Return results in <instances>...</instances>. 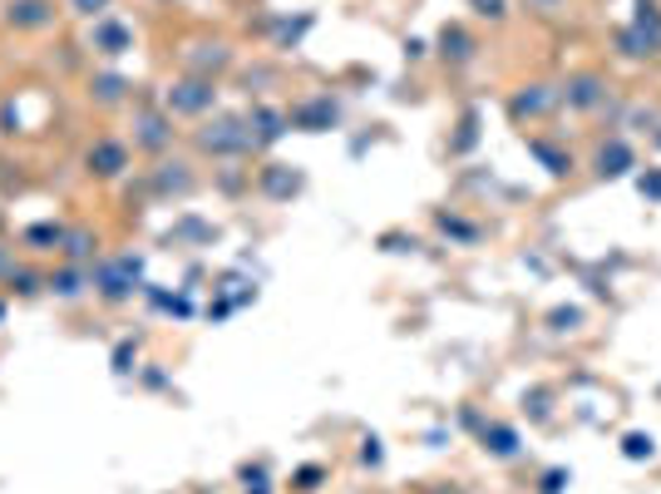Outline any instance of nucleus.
<instances>
[{
    "mask_svg": "<svg viewBox=\"0 0 661 494\" xmlns=\"http://www.w3.org/2000/svg\"><path fill=\"white\" fill-rule=\"evenodd\" d=\"M558 94H563V104H568V109L592 114V109H602V104H607V80L592 75V70H583V75H568V84H563Z\"/></svg>",
    "mask_w": 661,
    "mask_h": 494,
    "instance_id": "f03ea898",
    "label": "nucleus"
},
{
    "mask_svg": "<svg viewBox=\"0 0 661 494\" xmlns=\"http://www.w3.org/2000/svg\"><path fill=\"white\" fill-rule=\"evenodd\" d=\"M134 277H138V262L124 257V262H104L99 272H94V287H99V297L109 302H124L134 292Z\"/></svg>",
    "mask_w": 661,
    "mask_h": 494,
    "instance_id": "7ed1b4c3",
    "label": "nucleus"
},
{
    "mask_svg": "<svg viewBox=\"0 0 661 494\" xmlns=\"http://www.w3.org/2000/svg\"><path fill=\"white\" fill-rule=\"evenodd\" d=\"M469 10H474V15H484V20H504L508 15V0H469Z\"/></svg>",
    "mask_w": 661,
    "mask_h": 494,
    "instance_id": "4be33fe9",
    "label": "nucleus"
},
{
    "mask_svg": "<svg viewBox=\"0 0 661 494\" xmlns=\"http://www.w3.org/2000/svg\"><path fill=\"white\" fill-rule=\"evenodd\" d=\"M440 45H444V60H454V65H464V60L474 55V40H469V35H464L460 25H444Z\"/></svg>",
    "mask_w": 661,
    "mask_h": 494,
    "instance_id": "dca6fc26",
    "label": "nucleus"
},
{
    "mask_svg": "<svg viewBox=\"0 0 661 494\" xmlns=\"http://www.w3.org/2000/svg\"><path fill=\"white\" fill-rule=\"evenodd\" d=\"M484 445H489V455L514 460V455H518V430H514V425H489V430H484Z\"/></svg>",
    "mask_w": 661,
    "mask_h": 494,
    "instance_id": "4468645a",
    "label": "nucleus"
},
{
    "mask_svg": "<svg viewBox=\"0 0 661 494\" xmlns=\"http://www.w3.org/2000/svg\"><path fill=\"white\" fill-rule=\"evenodd\" d=\"M242 480H248V494H266V475H262V470H258V475H252V470H248V475H242Z\"/></svg>",
    "mask_w": 661,
    "mask_h": 494,
    "instance_id": "c85d7f7f",
    "label": "nucleus"
},
{
    "mask_svg": "<svg viewBox=\"0 0 661 494\" xmlns=\"http://www.w3.org/2000/svg\"><path fill=\"white\" fill-rule=\"evenodd\" d=\"M617 50H622L627 60H647V55H652V45H647V40L637 35L632 25H622V30H617Z\"/></svg>",
    "mask_w": 661,
    "mask_h": 494,
    "instance_id": "f3484780",
    "label": "nucleus"
},
{
    "mask_svg": "<svg viewBox=\"0 0 661 494\" xmlns=\"http://www.w3.org/2000/svg\"><path fill=\"white\" fill-rule=\"evenodd\" d=\"M10 282H15V292H25V297L40 287V277H35V272H15V267H10Z\"/></svg>",
    "mask_w": 661,
    "mask_h": 494,
    "instance_id": "a878e982",
    "label": "nucleus"
},
{
    "mask_svg": "<svg viewBox=\"0 0 661 494\" xmlns=\"http://www.w3.org/2000/svg\"><path fill=\"white\" fill-rule=\"evenodd\" d=\"M316 480H322V470H316V465H306L302 475H296V490H316Z\"/></svg>",
    "mask_w": 661,
    "mask_h": 494,
    "instance_id": "bb28decb",
    "label": "nucleus"
},
{
    "mask_svg": "<svg viewBox=\"0 0 661 494\" xmlns=\"http://www.w3.org/2000/svg\"><path fill=\"white\" fill-rule=\"evenodd\" d=\"M657 144H661V129H657Z\"/></svg>",
    "mask_w": 661,
    "mask_h": 494,
    "instance_id": "72a5a7b5",
    "label": "nucleus"
},
{
    "mask_svg": "<svg viewBox=\"0 0 661 494\" xmlns=\"http://www.w3.org/2000/svg\"><path fill=\"white\" fill-rule=\"evenodd\" d=\"M94 90H99V99H104V104H114V99H119V94H124V80H114V75H104L99 84H94Z\"/></svg>",
    "mask_w": 661,
    "mask_h": 494,
    "instance_id": "b1692460",
    "label": "nucleus"
},
{
    "mask_svg": "<svg viewBox=\"0 0 661 494\" xmlns=\"http://www.w3.org/2000/svg\"><path fill=\"white\" fill-rule=\"evenodd\" d=\"M6 20L15 30H45L50 20H55V6H50V0H10Z\"/></svg>",
    "mask_w": 661,
    "mask_h": 494,
    "instance_id": "423d86ee",
    "label": "nucleus"
},
{
    "mask_svg": "<svg viewBox=\"0 0 661 494\" xmlns=\"http://www.w3.org/2000/svg\"><path fill=\"white\" fill-rule=\"evenodd\" d=\"M632 30L647 40V45H652V55H661V6H657V0H637Z\"/></svg>",
    "mask_w": 661,
    "mask_h": 494,
    "instance_id": "f8f14e48",
    "label": "nucleus"
},
{
    "mask_svg": "<svg viewBox=\"0 0 661 494\" xmlns=\"http://www.w3.org/2000/svg\"><path fill=\"white\" fill-rule=\"evenodd\" d=\"M248 129H252V144H276L286 129H292V119H286L282 109H266V104H258V109L248 114Z\"/></svg>",
    "mask_w": 661,
    "mask_h": 494,
    "instance_id": "0eeeda50",
    "label": "nucleus"
},
{
    "mask_svg": "<svg viewBox=\"0 0 661 494\" xmlns=\"http://www.w3.org/2000/svg\"><path fill=\"white\" fill-rule=\"evenodd\" d=\"M212 104V80H183L168 90V109L174 114H202Z\"/></svg>",
    "mask_w": 661,
    "mask_h": 494,
    "instance_id": "39448f33",
    "label": "nucleus"
},
{
    "mask_svg": "<svg viewBox=\"0 0 661 494\" xmlns=\"http://www.w3.org/2000/svg\"><path fill=\"white\" fill-rule=\"evenodd\" d=\"M622 455H627V460H652V455H657V440L642 435V430H632V435L622 440Z\"/></svg>",
    "mask_w": 661,
    "mask_h": 494,
    "instance_id": "6ab92c4d",
    "label": "nucleus"
},
{
    "mask_svg": "<svg viewBox=\"0 0 661 494\" xmlns=\"http://www.w3.org/2000/svg\"><path fill=\"white\" fill-rule=\"evenodd\" d=\"M563 480H568V475H563V470H553V475L543 480V494H558V490H563Z\"/></svg>",
    "mask_w": 661,
    "mask_h": 494,
    "instance_id": "c756f323",
    "label": "nucleus"
},
{
    "mask_svg": "<svg viewBox=\"0 0 661 494\" xmlns=\"http://www.w3.org/2000/svg\"><path fill=\"white\" fill-rule=\"evenodd\" d=\"M198 144L208 154H242V149H252V129H248V119H218L198 134Z\"/></svg>",
    "mask_w": 661,
    "mask_h": 494,
    "instance_id": "f257e3e1",
    "label": "nucleus"
},
{
    "mask_svg": "<svg viewBox=\"0 0 661 494\" xmlns=\"http://www.w3.org/2000/svg\"><path fill=\"white\" fill-rule=\"evenodd\" d=\"M524 10H533V15H543V20H553V15H563V10H568V0H524Z\"/></svg>",
    "mask_w": 661,
    "mask_h": 494,
    "instance_id": "5701e85b",
    "label": "nucleus"
},
{
    "mask_svg": "<svg viewBox=\"0 0 661 494\" xmlns=\"http://www.w3.org/2000/svg\"><path fill=\"white\" fill-rule=\"evenodd\" d=\"M134 124H138V134H134V139L144 144V149H168V144H174V124H168L164 114L144 109V114H138Z\"/></svg>",
    "mask_w": 661,
    "mask_h": 494,
    "instance_id": "9d476101",
    "label": "nucleus"
},
{
    "mask_svg": "<svg viewBox=\"0 0 661 494\" xmlns=\"http://www.w3.org/2000/svg\"><path fill=\"white\" fill-rule=\"evenodd\" d=\"M6 272H10V257H6V252H0V277H6Z\"/></svg>",
    "mask_w": 661,
    "mask_h": 494,
    "instance_id": "2f4dec72",
    "label": "nucleus"
},
{
    "mask_svg": "<svg viewBox=\"0 0 661 494\" xmlns=\"http://www.w3.org/2000/svg\"><path fill=\"white\" fill-rule=\"evenodd\" d=\"M124 164H129V149H124V144H114V139H99L90 149V174H99V178H119Z\"/></svg>",
    "mask_w": 661,
    "mask_h": 494,
    "instance_id": "6e6552de",
    "label": "nucleus"
},
{
    "mask_svg": "<svg viewBox=\"0 0 661 494\" xmlns=\"http://www.w3.org/2000/svg\"><path fill=\"white\" fill-rule=\"evenodd\" d=\"M528 149H533V154H538V159H543V164H548V174H558V178H563V174H568V168H573V159H563V154H553V149H548V144H538V139H533V144H528Z\"/></svg>",
    "mask_w": 661,
    "mask_h": 494,
    "instance_id": "aec40b11",
    "label": "nucleus"
},
{
    "mask_svg": "<svg viewBox=\"0 0 661 494\" xmlns=\"http://www.w3.org/2000/svg\"><path fill=\"white\" fill-rule=\"evenodd\" d=\"M25 243L30 248H60V243H65V228H60V223H40V228H30V233H25Z\"/></svg>",
    "mask_w": 661,
    "mask_h": 494,
    "instance_id": "a211bd4d",
    "label": "nucleus"
},
{
    "mask_svg": "<svg viewBox=\"0 0 661 494\" xmlns=\"http://www.w3.org/2000/svg\"><path fill=\"white\" fill-rule=\"evenodd\" d=\"M286 119L302 124V129H326V124L336 119V104H330V99H312V104H302V109H292Z\"/></svg>",
    "mask_w": 661,
    "mask_h": 494,
    "instance_id": "ddd939ff",
    "label": "nucleus"
},
{
    "mask_svg": "<svg viewBox=\"0 0 661 494\" xmlns=\"http://www.w3.org/2000/svg\"><path fill=\"white\" fill-rule=\"evenodd\" d=\"M94 233L90 228H65V243H60V252H65L70 262H84V257H94Z\"/></svg>",
    "mask_w": 661,
    "mask_h": 494,
    "instance_id": "2eb2a0df",
    "label": "nucleus"
},
{
    "mask_svg": "<svg viewBox=\"0 0 661 494\" xmlns=\"http://www.w3.org/2000/svg\"><path fill=\"white\" fill-rule=\"evenodd\" d=\"M50 287H55L60 292V297H80V292H84V272H60V277L55 282H50Z\"/></svg>",
    "mask_w": 661,
    "mask_h": 494,
    "instance_id": "412c9836",
    "label": "nucleus"
},
{
    "mask_svg": "<svg viewBox=\"0 0 661 494\" xmlns=\"http://www.w3.org/2000/svg\"><path fill=\"white\" fill-rule=\"evenodd\" d=\"M642 193L647 198H661V174H657V168H652V174H642Z\"/></svg>",
    "mask_w": 661,
    "mask_h": 494,
    "instance_id": "cd10ccee",
    "label": "nucleus"
},
{
    "mask_svg": "<svg viewBox=\"0 0 661 494\" xmlns=\"http://www.w3.org/2000/svg\"><path fill=\"white\" fill-rule=\"evenodd\" d=\"M80 15H94V20H104V10H109V0H70Z\"/></svg>",
    "mask_w": 661,
    "mask_h": 494,
    "instance_id": "393cba45",
    "label": "nucleus"
},
{
    "mask_svg": "<svg viewBox=\"0 0 661 494\" xmlns=\"http://www.w3.org/2000/svg\"><path fill=\"white\" fill-rule=\"evenodd\" d=\"M114 361H119V366H114V371H129V361H134V346L124 341V346H119V356H114Z\"/></svg>",
    "mask_w": 661,
    "mask_h": 494,
    "instance_id": "7c9ffc66",
    "label": "nucleus"
},
{
    "mask_svg": "<svg viewBox=\"0 0 661 494\" xmlns=\"http://www.w3.org/2000/svg\"><path fill=\"white\" fill-rule=\"evenodd\" d=\"M434 494H464V490H450V485H444V490H434Z\"/></svg>",
    "mask_w": 661,
    "mask_h": 494,
    "instance_id": "473e14b6",
    "label": "nucleus"
},
{
    "mask_svg": "<svg viewBox=\"0 0 661 494\" xmlns=\"http://www.w3.org/2000/svg\"><path fill=\"white\" fill-rule=\"evenodd\" d=\"M134 45V30L129 25H119V20H94V50L99 55H124V50Z\"/></svg>",
    "mask_w": 661,
    "mask_h": 494,
    "instance_id": "1a4fd4ad",
    "label": "nucleus"
},
{
    "mask_svg": "<svg viewBox=\"0 0 661 494\" xmlns=\"http://www.w3.org/2000/svg\"><path fill=\"white\" fill-rule=\"evenodd\" d=\"M592 164H597V174L602 178H622L627 168H632V149H627V139H607Z\"/></svg>",
    "mask_w": 661,
    "mask_h": 494,
    "instance_id": "9b49d317",
    "label": "nucleus"
},
{
    "mask_svg": "<svg viewBox=\"0 0 661 494\" xmlns=\"http://www.w3.org/2000/svg\"><path fill=\"white\" fill-rule=\"evenodd\" d=\"M0 317H6V307H0Z\"/></svg>",
    "mask_w": 661,
    "mask_h": 494,
    "instance_id": "f704fd0d",
    "label": "nucleus"
},
{
    "mask_svg": "<svg viewBox=\"0 0 661 494\" xmlns=\"http://www.w3.org/2000/svg\"><path fill=\"white\" fill-rule=\"evenodd\" d=\"M558 99H563V94L553 90V84H524V94H514L508 114H514L518 124H524V119H543V114H548Z\"/></svg>",
    "mask_w": 661,
    "mask_h": 494,
    "instance_id": "20e7f679",
    "label": "nucleus"
}]
</instances>
